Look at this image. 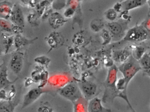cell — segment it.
I'll return each mask as SVG.
<instances>
[{
    "instance_id": "cell-21",
    "label": "cell",
    "mask_w": 150,
    "mask_h": 112,
    "mask_svg": "<svg viewBox=\"0 0 150 112\" xmlns=\"http://www.w3.org/2000/svg\"><path fill=\"white\" fill-rule=\"evenodd\" d=\"M138 63L141 70L145 72L150 73V56L149 53H145L139 60Z\"/></svg>"
},
{
    "instance_id": "cell-35",
    "label": "cell",
    "mask_w": 150,
    "mask_h": 112,
    "mask_svg": "<svg viewBox=\"0 0 150 112\" xmlns=\"http://www.w3.org/2000/svg\"><path fill=\"white\" fill-rule=\"evenodd\" d=\"M53 1H39V6L42 7L44 8L45 9H47V8L49 7L52 4Z\"/></svg>"
},
{
    "instance_id": "cell-2",
    "label": "cell",
    "mask_w": 150,
    "mask_h": 112,
    "mask_svg": "<svg viewBox=\"0 0 150 112\" xmlns=\"http://www.w3.org/2000/svg\"><path fill=\"white\" fill-rule=\"evenodd\" d=\"M118 69L123 75L126 87L135 74L139 71L141 70L138 61L134 59L131 55L126 61L118 67Z\"/></svg>"
},
{
    "instance_id": "cell-12",
    "label": "cell",
    "mask_w": 150,
    "mask_h": 112,
    "mask_svg": "<svg viewBox=\"0 0 150 112\" xmlns=\"http://www.w3.org/2000/svg\"><path fill=\"white\" fill-rule=\"evenodd\" d=\"M38 39V37H35L32 39H29L23 36L21 34H17L14 36V43L16 48V50L20 51L25 46L34 43Z\"/></svg>"
},
{
    "instance_id": "cell-19",
    "label": "cell",
    "mask_w": 150,
    "mask_h": 112,
    "mask_svg": "<svg viewBox=\"0 0 150 112\" xmlns=\"http://www.w3.org/2000/svg\"><path fill=\"white\" fill-rule=\"evenodd\" d=\"M18 103L13 101H1L0 112H14Z\"/></svg>"
},
{
    "instance_id": "cell-36",
    "label": "cell",
    "mask_w": 150,
    "mask_h": 112,
    "mask_svg": "<svg viewBox=\"0 0 150 112\" xmlns=\"http://www.w3.org/2000/svg\"><path fill=\"white\" fill-rule=\"evenodd\" d=\"M40 1H37V0H31V1H28V5L32 8H35L36 6L39 4Z\"/></svg>"
},
{
    "instance_id": "cell-27",
    "label": "cell",
    "mask_w": 150,
    "mask_h": 112,
    "mask_svg": "<svg viewBox=\"0 0 150 112\" xmlns=\"http://www.w3.org/2000/svg\"><path fill=\"white\" fill-rule=\"evenodd\" d=\"M29 23L33 27L38 26V17L35 13H30L27 17Z\"/></svg>"
},
{
    "instance_id": "cell-37",
    "label": "cell",
    "mask_w": 150,
    "mask_h": 112,
    "mask_svg": "<svg viewBox=\"0 0 150 112\" xmlns=\"http://www.w3.org/2000/svg\"><path fill=\"white\" fill-rule=\"evenodd\" d=\"M33 83H34V81L31 78H26L25 83H24L25 87H28L30 86V85H32Z\"/></svg>"
},
{
    "instance_id": "cell-8",
    "label": "cell",
    "mask_w": 150,
    "mask_h": 112,
    "mask_svg": "<svg viewBox=\"0 0 150 112\" xmlns=\"http://www.w3.org/2000/svg\"><path fill=\"white\" fill-rule=\"evenodd\" d=\"M24 54L20 51L16 50L12 54L9 66L13 72L19 74L22 70L23 66Z\"/></svg>"
},
{
    "instance_id": "cell-11",
    "label": "cell",
    "mask_w": 150,
    "mask_h": 112,
    "mask_svg": "<svg viewBox=\"0 0 150 112\" xmlns=\"http://www.w3.org/2000/svg\"><path fill=\"white\" fill-rule=\"evenodd\" d=\"M46 38L47 43L51 49L61 47L64 43V37L58 32H52Z\"/></svg>"
},
{
    "instance_id": "cell-24",
    "label": "cell",
    "mask_w": 150,
    "mask_h": 112,
    "mask_svg": "<svg viewBox=\"0 0 150 112\" xmlns=\"http://www.w3.org/2000/svg\"><path fill=\"white\" fill-rule=\"evenodd\" d=\"M0 28L8 33H13V23L5 19H0Z\"/></svg>"
},
{
    "instance_id": "cell-10",
    "label": "cell",
    "mask_w": 150,
    "mask_h": 112,
    "mask_svg": "<svg viewBox=\"0 0 150 112\" xmlns=\"http://www.w3.org/2000/svg\"><path fill=\"white\" fill-rule=\"evenodd\" d=\"M88 112H112L110 108L103 106L102 100L97 97H94L88 103Z\"/></svg>"
},
{
    "instance_id": "cell-17",
    "label": "cell",
    "mask_w": 150,
    "mask_h": 112,
    "mask_svg": "<svg viewBox=\"0 0 150 112\" xmlns=\"http://www.w3.org/2000/svg\"><path fill=\"white\" fill-rule=\"evenodd\" d=\"M13 6L8 1L0 2V19H9Z\"/></svg>"
},
{
    "instance_id": "cell-31",
    "label": "cell",
    "mask_w": 150,
    "mask_h": 112,
    "mask_svg": "<svg viewBox=\"0 0 150 112\" xmlns=\"http://www.w3.org/2000/svg\"><path fill=\"white\" fill-rule=\"evenodd\" d=\"M52 13H53V9L52 8L46 9L41 17L42 20L44 21L48 20Z\"/></svg>"
},
{
    "instance_id": "cell-26",
    "label": "cell",
    "mask_w": 150,
    "mask_h": 112,
    "mask_svg": "<svg viewBox=\"0 0 150 112\" xmlns=\"http://www.w3.org/2000/svg\"><path fill=\"white\" fill-rule=\"evenodd\" d=\"M74 104V112H88V103H79L78 101L73 103Z\"/></svg>"
},
{
    "instance_id": "cell-25",
    "label": "cell",
    "mask_w": 150,
    "mask_h": 112,
    "mask_svg": "<svg viewBox=\"0 0 150 112\" xmlns=\"http://www.w3.org/2000/svg\"><path fill=\"white\" fill-rule=\"evenodd\" d=\"M90 27L94 32H99L103 27V23L100 20H95L91 22Z\"/></svg>"
},
{
    "instance_id": "cell-40",
    "label": "cell",
    "mask_w": 150,
    "mask_h": 112,
    "mask_svg": "<svg viewBox=\"0 0 150 112\" xmlns=\"http://www.w3.org/2000/svg\"><path fill=\"white\" fill-rule=\"evenodd\" d=\"M53 112V111H52H52H51V112Z\"/></svg>"
},
{
    "instance_id": "cell-13",
    "label": "cell",
    "mask_w": 150,
    "mask_h": 112,
    "mask_svg": "<svg viewBox=\"0 0 150 112\" xmlns=\"http://www.w3.org/2000/svg\"><path fill=\"white\" fill-rule=\"evenodd\" d=\"M145 0H126L120 3L121 12H128L129 10L140 7L146 3Z\"/></svg>"
},
{
    "instance_id": "cell-14",
    "label": "cell",
    "mask_w": 150,
    "mask_h": 112,
    "mask_svg": "<svg viewBox=\"0 0 150 112\" xmlns=\"http://www.w3.org/2000/svg\"><path fill=\"white\" fill-rule=\"evenodd\" d=\"M8 70L5 64H3L1 68L0 69V90L4 89L9 85H13L18 79V78L13 81H11L8 79Z\"/></svg>"
},
{
    "instance_id": "cell-9",
    "label": "cell",
    "mask_w": 150,
    "mask_h": 112,
    "mask_svg": "<svg viewBox=\"0 0 150 112\" xmlns=\"http://www.w3.org/2000/svg\"><path fill=\"white\" fill-rule=\"evenodd\" d=\"M44 68L40 66H37L36 70L31 73V78L34 82L40 83L38 87L40 88H43L48 78V73Z\"/></svg>"
},
{
    "instance_id": "cell-29",
    "label": "cell",
    "mask_w": 150,
    "mask_h": 112,
    "mask_svg": "<svg viewBox=\"0 0 150 112\" xmlns=\"http://www.w3.org/2000/svg\"><path fill=\"white\" fill-rule=\"evenodd\" d=\"M101 36L103 40V45H106L110 42L111 40V35L108 30H103L102 31Z\"/></svg>"
},
{
    "instance_id": "cell-39",
    "label": "cell",
    "mask_w": 150,
    "mask_h": 112,
    "mask_svg": "<svg viewBox=\"0 0 150 112\" xmlns=\"http://www.w3.org/2000/svg\"><path fill=\"white\" fill-rule=\"evenodd\" d=\"M3 64H4V63L2 64H0V69L1 68V67H2V66H3Z\"/></svg>"
},
{
    "instance_id": "cell-1",
    "label": "cell",
    "mask_w": 150,
    "mask_h": 112,
    "mask_svg": "<svg viewBox=\"0 0 150 112\" xmlns=\"http://www.w3.org/2000/svg\"><path fill=\"white\" fill-rule=\"evenodd\" d=\"M115 66L110 69L108 76L105 82V90L103 97L102 101L104 102L112 101L115 97H118L120 93L116 87L117 72V69Z\"/></svg>"
},
{
    "instance_id": "cell-7",
    "label": "cell",
    "mask_w": 150,
    "mask_h": 112,
    "mask_svg": "<svg viewBox=\"0 0 150 112\" xmlns=\"http://www.w3.org/2000/svg\"><path fill=\"white\" fill-rule=\"evenodd\" d=\"M78 85L82 95L86 100H90L94 97L97 90L96 84L92 81L82 80L78 84Z\"/></svg>"
},
{
    "instance_id": "cell-15",
    "label": "cell",
    "mask_w": 150,
    "mask_h": 112,
    "mask_svg": "<svg viewBox=\"0 0 150 112\" xmlns=\"http://www.w3.org/2000/svg\"><path fill=\"white\" fill-rule=\"evenodd\" d=\"M48 20L50 26L54 29L60 27L66 22L62 15L58 12H53Z\"/></svg>"
},
{
    "instance_id": "cell-32",
    "label": "cell",
    "mask_w": 150,
    "mask_h": 112,
    "mask_svg": "<svg viewBox=\"0 0 150 112\" xmlns=\"http://www.w3.org/2000/svg\"><path fill=\"white\" fill-rule=\"evenodd\" d=\"M75 10L73 8H68L65 11L64 15L67 18H71L73 16Z\"/></svg>"
},
{
    "instance_id": "cell-28",
    "label": "cell",
    "mask_w": 150,
    "mask_h": 112,
    "mask_svg": "<svg viewBox=\"0 0 150 112\" xmlns=\"http://www.w3.org/2000/svg\"><path fill=\"white\" fill-rule=\"evenodd\" d=\"M106 18L108 20L114 22L117 17V13L114 10V8H110L105 13Z\"/></svg>"
},
{
    "instance_id": "cell-38",
    "label": "cell",
    "mask_w": 150,
    "mask_h": 112,
    "mask_svg": "<svg viewBox=\"0 0 150 112\" xmlns=\"http://www.w3.org/2000/svg\"><path fill=\"white\" fill-rule=\"evenodd\" d=\"M4 52V50L1 44H0V56H1L2 53Z\"/></svg>"
},
{
    "instance_id": "cell-34",
    "label": "cell",
    "mask_w": 150,
    "mask_h": 112,
    "mask_svg": "<svg viewBox=\"0 0 150 112\" xmlns=\"http://www.w3.org/2000/svg\"><path fill=\"white\" fill-rule=\"evenodd\" d=\"M0 100L1 101H9L8 95L5 89L0 90Z\"/></svg>"
},
{
    "instance_id": "cell-23",
    "label": "cell",
    "mask_w": 150,
    "mask_h": 112,
    "mask_svg": "<svg viewBox=\"0 0 150 112\" xmlns=\"http://www.w3.org/2000/svg\"><path fill=\"white\" fill-rule=\"evenodd\" d=\"M133 49L131 56L134 59L139 61L145 53L144 49L141 46H134Z\"/></svg>"
},
{
    "instance_id": "cell-5",
    "label": "cell",
    "mask_w": 150,
    "mask_h": 112,
    "mask_svg": "<svg viewBox=\"0 0 150 112\" xmlns=\"http://www.w3.org/2000/svg\"><path fill=\"white\" fill-rule=\"evenodd\" d=\"M48 91L40 87H34L30 89L23 97L21 109H24L33 104L38 99L42 94L46 93Z\"/></svg>"
},
{
    "instance_id": "cell-16",
    "label": "cell",
    "mask_w": 150,
    "mask_h": 112,
    "mask_svg": "<svg viewBox=\"0 0 150 112\" xmlns=\"http://www.w3.org/2000/svg\"><path fill=\"white\" fill-rule=\"evenodd\" d=\"M14 36H8L4 33H0V44L3 47L5 54L9 51L14 43Z\"/></svg>"
},
{
    "instance_id": "cell-33",
    "label": "cell",
    "mask_w": 150,
    "mask_h": 112,
    "mask_svg": "<svg viewBox=\"0 0 150 112\" xmlns=\"http://www.w3.org/2000/svg\"><path fill=\"white\" fill-rule=\"evenodd\" d=\"M16 94V89L15 87L13 85H11V90L8 94L9 101L13 100V99L14 98Z\"/></svg>"
},
{
    "instance_id": "cell-22",
    "label": "cell",
    "mask_w": 150,
    "mask_h": 112,
    "mask_svg": "<svg viewBox=\"0 0 150 112\" xmlns=\"http://www.w3.org/2000/svg\"><path fill=\"white\" fill-rule=\"evenodd\" d=\"M34 61L39 66L44 68H48L51 62V59L45 56H41L35 58Z\"/></svg>"
},
{
    "instance_id": "cell-30",
    "label": "cell",
    "mask_w": 150,
    "mask_h": 112,
    "mask_svg": "<svg viewBox=\"0 0 150 112\" xmlns=\"http://www.w3.org/2000/svg\"><path fill=\"white\" fill-rule=\"evenodd\" d=\"M66 4V1H53L52 5L53 9L59 10L64 8Z\"/></svg>"
},
{
    "instance_id": "cell-18",
    "label": "cell",
    "mask_w": 150,
    "mask_h": 112,
    "mask_svg": "<svg viewBox=\"0 0 150 112\" xmlns=\"http://www.w3.org/2000/svg\"><path fill=\"white\" fill-rule=\"evenodd\" d=\"M108 29L110 34L117 36L122 35L124 32L123 25L118 22H112L108 25Z\"/></svg>"
},
{
    "instance_id": "cell-6",
    "label": "cell",
    "mask_w": 150,
    "mask_h": 112,
    "mask_svg": "<svg viewBox=\"0 0 150 112\" xmlns=\"http://www.w3.org/2000/svg\"><path fill=\"white\" fill-rule=\"evenodd\" d=\"M11 22L23 30L25 27V20L22 9L19 4H15L12 8L9 17Z\"/></svg>"
},
{
    "instance_id": "cell-3",
    "label": "cell",
    "mask_w": 150,
    "mask_h": 112,
    "mask_svg": "<svg viewBox=\"0 0 150 112\" xmlns=\"http://www.w3.org/2000/svg\"><path fill=\"white\" fill-rule=\"evenodd\" d=\"M59 94L62 97L73 103L82 98L81 91L78 84L74 82H71L63 87L59 90Z\"/></svg>"
},
{
    "instance_id": "cell-4",
    "label": "cell",
    "mask_w": 150,
    "mask_h": 112,
    "mask_svg": "<svg viewBox=\"0 0 150 112\" xmlns=\"http://www.w3.org/2000/svg\"><path fill=\"white\" fill-rule=\"evenodd\" d=\"M149 31L142 26H137L129 29L124 37V40L127 42H143L149 37Z\"/></svg>"
},
{
    "instance_id": "cell-20",
    "label": "cell",
    "mask_w": 150,
    "mask_h": 112,
    "mask_svg": "<svg viewBox=\"0 0 150 112\" xmlns=\"http://www.w3.org/2000/svg\"><path fill=\"white\" fill-rule=\"evenodd\" d=\"M131 52L126 50L117 51L113 54V58L116 62L124 63L131 56Z\"/></svg>"
}]
</instances>
